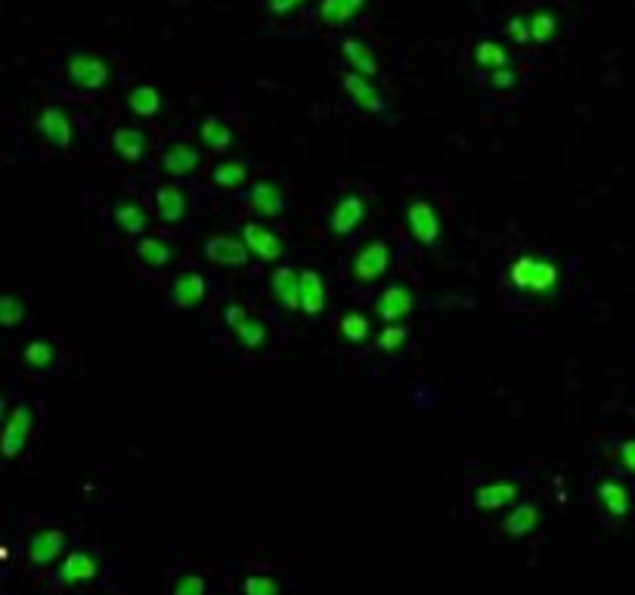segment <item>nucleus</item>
<instances>
[{
    "mask_svg": "<svg viewBox=\"0 0 635 595\" xmlns=\"http://www.w3.org/2000/svg\"><path fill=\"white\" fill-rule=\"evenodd\" d=\"M508 283L524 295L546 298L558 289L561 273H558V264L549 261V258L521 255V258L512 261V267H508Z\"/></svg>",
    "mask_w": 635,
    "mask_h": 595,
    "instance_id": "nucleus-1",
    "label": "nucleus"
},
{
    "mask_svg": "<svg viewBox=\"0 0 635 595\" xmlns=\"http://www.w3.org/2000/svg\"><path fill=\"white\" fill-rule=\"evenodd\" d=\"M69 78L78 84V87H87V90H97L109 81V66L100 59V56H90V53H75L69 59Z\"/></svg>",
    "mask_w": 635,
    "mask_h": 595,
    "instance_id": "nucleus-7",
    "label": "nucleus"
},
{
    "mask_svg": "<svg viewBox=\"0 0 635 595\" xmlns=\"http://www.w3.org/2000/svg\"><path fill=\"white\" fill-rule=\"evenodd\" d=\"M211 177L220 190H236V186H242L248 180V165L245 162H220Z\"/></svg>",
    "mask_w": 635,
    "mask_h": 595,
    "instance_id": "nucleus-30",
    "label": "nucleus"
},
{
    "mask_svg": "<svg viewBox=\"0 0 635 595\" xmlns=\"http://www.w3.org/2000/svg\"><path fill=\"white\" fill-rule=\"evenodd\" d=\"M388 267H391V252L381 239L366 242L354 258V276L360 279V283H375V279H381L388 273Z\"/></svg>",
    "mask_w": 635,
    "mask_h": 595,
    "instance_id": "nucleus-4",
    "label": "nucleus"
},
{
    "mask_svg": "<svg viewBox=\"0 0 635 595\" xmlns=\"http://www.w3.org/2000/svg\"><path fill=\"white\" fill-rule=\"evenodd\" d=\"M127 106H131V112L137 118H152V115H158V109H162V93H158L152 84H140L127 93Z\"/></svg>",
    "mask_w": 635,
    "mask_h": 595,
    "instance_id": "nucleus-22",
    "label": "nucleus"
},
{
    "mask_svg": "<svg viewBox=\"0 0 635 595\" xmlns=\"http://www.w3.org/2000/svg\"><path fill=\"white\" fill-rule=\"evenodd\" d=\"M363 7V0H323V19L326 22H344V19H351L357 10Z\"/></svg>",
    "mask_w": 635,
    "mask_h": 595,
    "instance_id": "nucleus-34",
    "label": "nucleus"
},
{
    "mask_svg": "<svg viewBox=\"0 0 635 595\" xmlns=\"http://www.w3.org/2000/svg\"><path fill=\"white\" fill-rule=\"evenodd\" d=\"M375 344L385 354H394V351H400L403 344H406V329L400 326V323H394V326H385L378 332V338H375Z\"/></svg>",
    "mask_w": 635,
    "mask_h": 595,
    "instance_id": "nucleus-36",
    "label": "nucleus"
},
{
    "mask_svg": "<svg viewBox=\"0 0 635 595\" xmlns=\"http://www.w3.org/2000/svg\"><path fill=\"white\" fill-rule=\"evenodd\" d=\"M245 595H279V583L273 577H264V574H254L242 583Z\"/></svg>",
    "mask_w": 635,
    "mask_h": 595,
    "instance_id": "nucleus-38",
    "label": "nucleus"
},
{
    "mask_svg": "<svg viewBox=\"0 0 635 595\" xmlns=\"http://www.w3.org/2000/svg\"><path fill=\"white\" fill-rule=\"evenodd\" d=\"M115 224L124 230V233H143L149 227V214L143 205L137 202H118L115 205Z\"/></svg>",
    "mask_w": 635,
    "mask_h": 595,
    "instance_id": "nucleus-25",
    "label": "nucleus"
},
{
    "mask_svg": "<svg viewBox=\"0 0 635 595\" xmlns=\"http://www.w3.org/2000/svg\"><path fill=\"white\" fill-rule=\"evenodd\" d=\"M301 0H270V10L273 13H289L292 7H298Z\"/></svg>",
    "mask_w": 635,
    "mask_h": 595,
    "instance_id": "nucleus-44",
    "label": "nucleus"
},
{
    "mask_svg": "<svg viewBox=\"0 0 635 595\" xmlns=\"http://www.w3.org/2000/svg\"><path fill=\"white\" fill-rule=\"evenodd\" d=\"M363 217H366V202L351 193V196L338 199V205L332 208L329 227H332L335 236H347V233H354L363 224Z\"/></svg>",
    "mask_w": 635,
    "mask_h": 595,
    "instance_id": "nucleus-9",
    "label": "nucleus"
},
{
    "mask_svg": "<svg viewBox=\"0 0 635 595\" xmlns=\"http://www.w3.org/2000/svg\"><path fill=\"white\" fill-rule=\"evenodd\" d=\"M205 258L217 267H242L251 252H248V245L242 236H227V233H220V236H211L205 239Z\"/></svg>",
    "mask_w": 635,
    "mask_h": 595,
    "instance_id": "nucleus-3",
    "label": "nucleus"
},
{
    "mask_svg": "<svg viewBox=\"0 0 635 595\" xmlns=\"http://www.w3.org/2000/svg\"><path fill=\"white\" fill-rule=\"evenodd\" d=\"M620 462H623L626 472L635 475V437H629V441L620 444Z\"/></svg>",
    "mask_w": 635,
    "mask_h": 595,
    "instance_id": "nucleus-40",
    "label": "nucleus"
},
{
    "mask_svg": "<svg viewBox=\"0 0 635 595\" xmlns=\"http://www.w3.org/2000/svg\"><path fill=\"white\" fill-rule=\"evenodd\" d=\"M38 131L47 143H53L56 149H66L72 146V137H75V128H72V118L56 109V106H47L41 115H38Z\"/></svg>",
    "mask_w": 635,
    "mask_h": 595,
    "instance_id": "nucleus-8",
    "label": "nucleus"
},
{
    "mask_svg": "<svg viewBox=\"0 0 635 595\" xmlns=\"http://www.w3.org/2000/svg\"><path fill=\"white\" fill-rule=\"evenodd\" d=\"M155 205H158V217H162L165 224H180L189 208L183 190H177V186H162V190L155 193Z\"/></svg>",
    "mask_w": 635,
    "mask_h": 595,
    "instance_id": "nucleus-21",
    "label": "nucleus"
},
{
    "mask_svg": "<svg viewBox=\"0 0 635 595\" xmlns=\"http://www.w3.org/2000/svg\"><path fill=\"white\" fill-rule=\"evenodd\" d=\"M25 320V304L16 295H0V326H19Z\"/></svg>",
    "mask_w": 635,
    "mask_h": 595,
    "instance_id": "nucleus-35",
    "label": "nucleus"
},
{
    "mask_svg": "<svg viewBox=\"0 0 635 595\" xmlns=\"http://www.w3.org/2000/svg\"><path fill=\"white\" fill-rule=\"evenodd\" d=\"M474 59L493 72L499 66H508V50L502 44H496V41H481L478 47H474Z\"/></svg>",
    "mask_w": 635,
    "mask_h": 595,
    "instance_id": "nucleus-33",
    "label": "nucleus"
},
{
    "mask_svg": "<svg viewBox=\"0 0 635 595\" xmlns=\"http://www.w3.org/2000/svg\"><path fill=\"white\" fill-rule=\"evenodd\" d=\"M326 307V283L320 273L304 270L301 273V310L307 317H316Z\"/></svg>",
    "mask_w": 635,
    "mask_h": 595,
    "instance_id": "nucleus-18",
    "label": "nucleus"
},
{
    "mask_svg": "<svg viewBox=\"0 0 635 595\" xmlns=\"http://www.w3.org/2000/svg\"><path fill=\"white\" fill-rule=\"evenodd\" d=\"M31 422H35V416H31L28 406H16V410L10 413V419L4 422V434H0V456L16 459L25 450L28 434H31Z\"/></svg>",
    "mask_w": 635,
    "mask_h": 595,
    "instance_id": "nucleus-5",
    "label": "nucleus"
},
{
    "mask_svg": "<svg viewBox=\"0 0 635 595\" xmlns=\"http://www.w3.org/2000/svg\"><path fill=\"white\" fill-rule=\"evenodd\" d=\"M406 227H409L412 239L422 242V245H434L440 239V217H437L434 205L425 202V199L409 202V208H406Z\"/></svg>",
    "mask_w": 635,
    "mask_h": 595,
    "instance_id": "nucleus-2",
    "label": "nucleus"
},
{
    "mask_svg": "<svg viewBox=\"0 0 635 595\" xmlns=\"http://www.w3.org/2000/svg\"><path fill=\"white\" fill-rule=\"evenodd\" d=\"M233 332H236L242 348H248V351H261L267 344V326L261 320H254V317H245Z\"/></svg>",
    "mask_w": 635,
    "mask_h": 595,
    "instance_id": "nucleus-29",
    "label": "nucleus"
},
{
    "mask_svg": "<svg viewBox=\"0 0 635 595\" xmlns=\"http://www.w3.org/2000/svg\"><path fill=\"white\" fill-rule=\"evenodd\" d=\"M162 168L171 174V177H186L193 174L199 168V152L193 146L186 143H174L165 155H162Z\"/></svg>",
    "mask_w": 635,
    "mask_h": 595,
    "instance_id": "nucleus-20",
    "label": "nucleus"
},
{
    "mask_svg": "<svg viewBox=\"0 0 635 595\" xmlns=\"http://www.w3.org/2000/svg\"><path fill=\"white\" fill-rule=\"evenodd\" d=\"M137 255L146 267H165L174 261V248L165 242V239H158V236H146L140 245H137Z\"/></svg>",
    "mask_w": 635,
    "mask_h": 595,
    "instance_id": "nucleus-26",
    "label": "nucleus"
},
{
    "mask_svg": "<svg viewBox=\"0 0 635 595\" xmlns=\"http://www.w3.org/2000/svg\"><path fill=\"white\" fill-rule=\"evenodd\" d=\"M245 317H248V313H245V307H242V304H230V307L224 310V323H227L230 329H236Z\"/></svg>",
    "mask_w": 635,
    "mask_h": 595,
    "instance_id": "nucleus-43",
    "label": "nucleus"
},
{
    "mask_svg": "<svg viewBox=\"0 0 635 595\" xmlns=\"http://www.w3.org/2000/svg\"><path fill=\"white\" fill-rule=\"evenodd\" d=\"M248 205H251V211L258 214V217H279L285 211V196H282V190H279L276 183L258 180L248 190Z\"/></svg>",
    "mask_w": 635,
    "mask_h": 595,
    "instance_id": "nucleus-11",
    "label": "nucleus"
},
{
    "mask_svg": "<svg viewBox=\"0 0 635 595\" xmlns=\"http://www.w3.org/2000/svg\"><path fill=\"white\" fill-rule=\"evenodd\" d=\"M199 140L208 146V149H217V152H224L233 146V131L227 128L224 121H217V118H205L199 124Z\"/></svg>",
    "mask_w": 635,
    "mask_h": 595,
    "instance_id": "nucleus-28",
    "label": "nucleus"
},
{
    "mask_svg": "<svg viewBox=\"0 0 635 595\" xmlns=\"http://www.w3.org/2000/svg\"><path fill=\"white\" fill-rule=\"evenodd\" d=\"M598 499H601V506L608 509V515H614V518H626L629 515V490L620 481H601L598 484Z\"/></svg>",
    "mask_w": 635,
    "mask_h": 595,
    "instance_id": "nucleus-23",
    "label": "nucleus"
},
{
    "mask_svg": "<svg viewBox=\"0 0 635 595\" xmlns=\"http://www.w3.org/2000/svg\"><path fill=\"white\" fill-rule=\"evenodd\" d=\"M270 289L279 298L282 307L289 310H301V273H295L292 267H279L270 276Z\"/></svg>",
    "mask_w": 635,
    "mask_h": 595,
    "instance_id": "nucleus-14",
    "label": "nucleus"
},
{
    "mask_svg": "<svg viewBox=\"0 0 635 595\" xmlns=\"http://www.w3.org/2000/svg\"><path fill=\"white\" fill-rule=\"evenodd\" d=\"M174 595H205V580L199 574H186L174 583Z\"/></svg>",
    "mask_w": 635,
    "mask_h": 595,
    "instance_id": "nucleus-39",
    "label": "nucleus"
},
{
    "mask_svg": "<svg viewBox=\"0 0 635 595\" xmlns=\"http://www.w3.org/2000/svg\"><path fill=\"white\" fill-rule=\"evenodd\" d=\"M66 549V534L62 530H41V534L31 537L28 543V558L35 565H53V561Z\"/></svg>",
    "mask_w": 635,
    "mask_h": 595,
    "instance_id": "nucleus-13",
    "label": "nucleus"
},
{
    "mask_svg": "<svg viewBox=\"0 0 635 595\" xmlns=\"http://www.w3.org/2000/svg\"><path fill=\"white\" fill-rule=\"evenodd\" d=\"M344 90L351 93V100L366 109V112H381L385 109V100H381V93L375 90V84L360 75V72H351V75H344Z\"/></svg>",
    "mask_w": 635,
    "mask_h": 595,
    "instance_id": "nucleus-16",
    "label": "nucleus"
},
{
    "mask_svg": "<svg viewBox=\"0 0 635 595\" xmlns=\"http://www.w3.org/2000/svg\"><path fill=\"white\" fill-rule=\"evenodd\" d=\"M555 28H558L555 16H552L549 10H539V13H533V19H530V38H536V41H549V38L555 35Z\"/></svg>",
    "mask_w": 635,
    "mask_h": 595,
    "instance_id": "nucleus-37",
    "label": "nucleus"
},
{
    "mask_svg": "<svg viewBox=\"0 0 635 595\" xmlns=\"http://www.w3.org/2000/svg\"><path fill=\"white\" fill-rule=\"evenodd\" d=\"M412 307H416V298H412L409 286H388L375 301V317L385 326H394L409 317Z\"/></svg>",
    "mask_w": 635,
    "mask_h": 595,
    "instance_id": "nucleus-6",
    "label": "nucleus"
},
{
    "mask_svg": "<svg viewBox=\"0 0 635 595\" xmlns=\"http://www.w3.org/2000/svg\"><path fill=\"white\" fill-rule=\"evenodd\" d=\"M97 574H100V561L93 558L90 552H72L59 565V580L62 583H87Z\"/></svg>",
    "mask_w": 635,
    "mask_h": 595,
    "instance_id": "nucleus-15",
    "label": "nucleus"
},
{
    "mask_svg": "<svg viewBox=\"0 0 635 595\" xmlns=\"http://www.w3.org/2000/svg\"><path fill=\"white\" fill-rule=\"evenodd\" d=\"M341 50H344L347 62H351V66H354V72H360V75H366V78H372V75L378 72V62H375L372 50H369L363 41H357V38H347Z\"/></svg>",
    "mask_w": 635,
    "mask_h": 595,
    "instance_id": "nucleus-27",
    "label": "nucleus"
},
{
    "mask_svg": "<svg viewBox=\"0 0 635 595\" xmlns=\"http://www.w3.org/2000/svg\"><path fill=\"white\" fill-rule=\"evenodd\" d=\"M242 239H245L248 252L254 258H261V261H279L282 258V239L261 224H245Z\"/></svg>",
    "mask_w": 635,
    "mask_h": 595,
    "instance_id": "nucleus-10",
    "label": "nucleus"
},
{
    "mask_svg": "<svg viewBox=\"0 0 635 595\" xmlns=\"http://www.w3.org/2000/svg\"><path fill=\"white\" fill-rule=\"evenodd\" d=\"M112 149L124 162H140L146 155V134L140 128H118L112 134Z\"/></svg>",
    "mask_w": 635,
    "mask_h": 595,
    "instance_id": "nucleus-19",
    "label": "nucleus"
},
{
    "mask_svg": "<svg viewBox=\"0 0 635 595\" xmlns=\"http://www.w3.org/2000/svg\"><path fill=\"white\" fill-rule=\"evenodd\" d=\"M508 35H512L515 41H527L530 38V22L521 19V16H515L512 22H508Z\"/></svg>",
    "mask_w": 635,
    "mask_h": 595,
    "instance_id": "nucleus-42",
    "label": "nucleus"
},
{
    "mask_svg": "<svg viewBox=\"0 0 635 595\" xmlns=\"http://www.w3.org/2000/svg\"><path fill=\"white\" fill-rule=\"evenodd\" d=\"M518 493H521V487L515 481H493V484H484L474 490V506L484 512H496L508 503H515Z\"/></svg>",
    "mask_w": 635,
    "mask_h": 595,
    "instance_id": "nucleus-12",
    "label": "nucleus"
},
{
    "mask_svg": "<svg viewBox=\"0 0 635 595\" xmlns=\"http://www.w3.org/2000/svg\"><path fill=\"white\" fill-rule=\"evenodd\" d=\"M205 295H208V283L199 273H183L171 289V298L177 307H199L205 301Z\"/></svg>",
    "mask_w": 635,
    "mask_h": 595,
    "instance_id": "nucleus-17",
    "label": "nucleus"
},
{
    "mask_svg": "<svg viewBox=\"0 0 635 595\" xmlns=\"http://www.w3.org/2000/svg\"><path fill=\"white\" fill-rule=\"evenodd\" d=\"M539 521H543V515H539V509H536L533 503H521L518 509L508 512V518H505V530H508V534H512V537H527V534H533Z\"/></svg>",
    "mask_w": 635,
    "mask_h": 595,
    "instance_id": "nucleus-24",
    "label": "nucleus"
},
{
    "mask_svg": "<svg viewBox=\"0 0 635 595\" xmlns=\"http://www.w3.org/2000/svg\"><path fill=\"white\" fill-rule=\"evenodd\" d=\"M493 87H499V90H505V87H512L518 78H515V72L512 69H508V66H499V69H493Z\"/></svg>",
    "mask_w": 635,
    "mask_h": 595,
    "instance_id": "nucleus-41",
    "label": "nucleus"
},
{
    "mask_svg": "<svg viewBox=\"0 0 635 595\" xmlns=\"http://www.w3.org/2000/svg\"><path fill=\"white\" fill-rule=\"evenodd\" d=\"M341 338L344 341H351V344H363L369 338V317L360 310H351V313H344V320H341Z\"/></svg>",
    "mask_w": 635,
    "mask_h": 595,
    "instance_id": "nucleus-31",
    "label": "nucleus"
},
{
    "mask_svg": "<svg viewBox=\"0 0 635 595\" xmlns=\"http://www.w3.org/2000/svg\"><path fill=\"white\" fill-rule=\"evenodd\" d=\"M25 363L31 366V369H47L50 363H53V357H56V351H53V344L50 341H44V338H35V341H28L25 344Z\"/></svg>",
    "mask_w": 635,
    "mask_h": 595,
    "instance_id": "nucleus-32",
    "label": "nucleus"
},
{
    "mask_svg": "<svg viewBox=\"0 0 635 595\" xmlns=\"http://www.w3.org/2000/svg\"><path fill=\"white\" fill-rule=\"evenodd\" d=\"M4 413H7V406H4V400H0V419H4Z\"/></svg>",
    "mask_w": 635,
    "mask_h": 595,
    "instance_id": "nucleus-45",
    "label": "nucleus"
}]
</instances>
